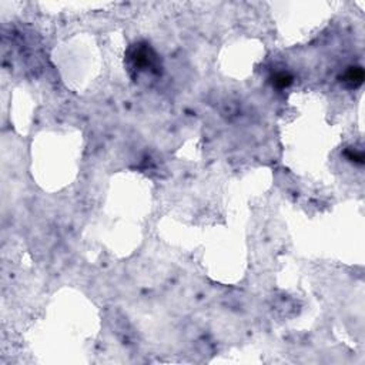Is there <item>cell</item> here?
Returning a JSON list of instances; mask_svg holds the SVG:
<instances>
[{
    "mask_svg": "<svg viewBox=\"0 0 365 365\" xmlns=\"http://www.w3.org/2000/svg\"><path fill=\"white\" fill-rule=\"evenodd\" d=\"M126 65L134 80H138L142 76H158L161 73L158 54L150 44L144 42L130 46L126 53Z\"/></svg>",
    "mask_w": 365,
    "mask_h": 365,
    "instance_id": "obj_1",
    "label": "cell"
},
{
    "mask_svg": "<svg viewBox=\"0 0 365 365\" xmlns=\"http://www.w3.org/2000/svg\"><path fill=\"white\" fill-rule=\"evenodd\" d=\"M362 81H364V69L361 66L350 67L341 77V83H344L348 89H357L362 85Z\"/></svg>",
    "mask_w": 365,
    "mask_h": 365,
    "instance_id": "obj_2",
    "label": "cell"
},
{
    "mask_svg": "<svg viewBox=\"0 0 365 365\" xmlns=\"http://www.w3.org/2000/svg\"><path fill=\"white\" fill-rule=\"evenodd\" d=\"M293 83V77L286 72H278L274 74L272 77V85L274 86L279 87V89H284V87H288L290 85Z\"/></svg>",
    "mask_w": 365,
    "mask_h": 365,
    "instance_id": "obj_3",
    "label": "cell"
},
{
    "mask_svg": "<svg viewBox=\"0 0 365 365\" xmlns=\"http://www.w3.org/2000/svg\"><path fill=\"white\" fill-rule=\"evenodd\" d=\"M347 157L350 158L351 161H354V163H358V164H364V153L359 150L357 151L354 149V151H348L347 153Z\"/></svg>",
    "mask_w": 365,
    "mask_h": 365,
    "instance_id": "obj_4",
    "label": "cell"
}]
</instances>
